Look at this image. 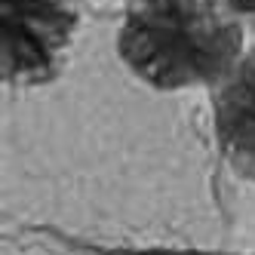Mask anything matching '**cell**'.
Instances as JSON below:
<instances>
[{
    "label": "cell",
    "instance_id": "6da1fadb",
    "mask_svg": "<svg viewBox=\"0 0 255 255\" xmlns=\"http://www.w3.org/2000/svg\"><path fill=\"white\" fill-rule=\"evenodd\" d=\"M252 37L228 0H126L114 49L154 93L222 86Z\"/></svg>",
    "mask_w": 255,
    "mask_h": 255
},
{
    "label": "cell",
    "instance_id": "7a4b0ae2",
    "mask_svg": "<svg viewBox=\"0 0 255 255\" xmlns=\"http://www.w3.org/2000/svg\"><path fill=\"white\" fill-rule=\"evenodd\" d=\"M80 0H0V71L9 89H43L71 62Z\"/></svg>",
    "mask_w": 255,
    "mask_h": 255
},
{
    "label": "cell",
    "instance_id": "3957f363",
    "mask_svg": "<svg viewBox=\"0 0 255 255\" xmlns=\"http://www.w3.org/2000/svg\"><path fill=\"white\" fill-rule=\"evenodd\" d=\"M212 135L228 169L255 185V40L234 74L209 93Z\"/></svg>",
    "mask_w": 255,
    "mask_h": 255
},
{
    "label": "cell",
    "instance_id": "277c9868",
    "mask_svg": "<svg viewBox=\"0 0 255 255\" xmlns=\"http://www.w3.org/2000/svg\"><path fill=\"white\" fill-rule=\"evenodd\" d=\"M231 3V9L240 15V22L246 25V31H249V37L255 40V0H228Z\"/></svg>",
    "mask_w": 255,
    "mask_h": 255
}]
</instances>
